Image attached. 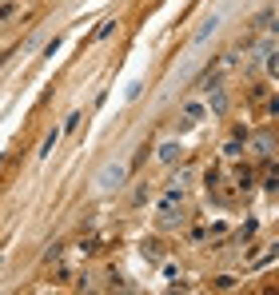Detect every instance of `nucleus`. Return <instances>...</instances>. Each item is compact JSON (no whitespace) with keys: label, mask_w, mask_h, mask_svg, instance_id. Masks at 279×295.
I'll return each instance as SVG.
<instances>
[{"label":"nucleus","mask_w":279,"mask_h":295,"mask_svg":"<svg viewBox=\"0 0 279 295\" xmlns=\"http://www.w3.org/2000/svg\"><path fill=\"white\" fill-rule=\"evenodd\" d=\"M124 179H128V164H108V168L96 176V187H100V191H112V187H124Z\"/></svg>","instance_id":"nucleus-1"},{"label":"nucleus","mask_w":279,"mask_h":295,"mask_svg":"<svg viewBox=\"0 0 279 295\" xmlns=\"http://www.w3.org/2000/svg\"><path fill=\"white\" fill-rule=\"evenodd\" d=\"M220 24H223V12L216 8V12H212V16L204 20V24H200V32L192 36V48H200V44H208V40H212V36L220 32Z\"/></svg>","instance_id":"nucleus-2"},{"label":"nucleus","mask_w":279,"mask_h":295,"mask_svg":"<svg viewBox=\"0 0 279 295\" xmlns=\"http://www.w3.org/2000/svg\"><path fill=\"white\" fill-rule=\"evenodd\" d=\"M179 204H183V187H179V183H171L164 195H160V220H164V216H175V212H179Z\"/></svg>","instance_id":"nucleus-3"},{"label":"nucleus","mask_w":279,"mask_h":295,"mask_svg":"<svg viewBox=\"0 0 279 295\" xmlns=\"http://www.w3.org/2000/svg\"><path fill=\"white\" fill-rule=\"evenodd\" d=\"M204 104H208V116H223V112H227V92H223V88H212Z\"/></svg>","instance_id":"nucleus-4"},{"label":"nucleus","mask_w":279,"mask_h":295,"mask_svg":"<svg viewBox=\"0 0 279 295\" xmlns=\"http://www.w3.org/2000/svg\"><path fill=\"white\" fill-rule=\"evenodd\" d=\"M204 116H208V104H204V100H188V104H183V128H188V124H200Z\"/></svg>","instance_id":"nucleus-5"},{"label":"nucleus","mask_w":279,"mask_h":295,"mask_svg":"<svg viewBox=\"0 0 279 295\" xmlns=\"http://www.w3.org/2000/svg\"><path fill=\"white\" fill-rule=\"evenodd\" d=\"M156 156H160V164H175V160H179V156H183V148H179V144H175V140H164V144H160V152H156Z\"/></svg>","instance_id":"nucleus-6"},{"label":"nucleus","mask_w":279,"mask_h":295,"mask_svg":"<svg viewBox=\"0 0 279 295\" xmlns=\"http://www.w3.org/2000/svg\"><path fill=\"white\" fill-rule=\"evenodd\" d=\"M60 136H64V128H52L48 136H44V144H40V160H48L56 152V144H60Z\"/></svg>","instance_id":"nucleus-7"},{"label":"nucleus","mask_w":279,"mask_h":295,"mask_svg":"<svg viewBox=\"0 0 279 295\" xmlns=\"http://www.w3.org/2000/svg\"><path fill=\"white\" fill-rule=\"evenodd\" d=\"M116 24H120L116 16H108V20H100V28H96V36H92V40H108L112 32H116Z\"/></svg>","instance_id":"nucleus-8"},{"label":"nucleus","mask_w":279,"mask_h":295,"mask_svg":"<svg viewBox=\"0 0 279 295\" xmlns=\"http://www.w3.org/2000/svg\"><path fill=\"white\" fill-rule=\"evenodd\" d=\"M144 259H164V251H160V239H144Z\"/></svg>","instance_id":"nucleus-9"},{"label":"nucleus","mask_w":279,"mask_h":295,"mask_svg":"<svg viewBox=\"0 0 279 295\" xmlns=\"http://www.w3.org/2000/svg\"><path fill=\"white\" fill-rule=\"evenodd\" d=\"M152 195H156V187H140V191H136V195H132V204H136V208H140V204H148V200H152Z\"/></svg>","instance_id":"nucleus-10"},{"label":"nucleus","mask_w":279,"mask_h":295,"mask_svg":"<svg viewBox=\"0 0 279 295\" xmlns=\"http://www.w3.org/2000/svg\"><path fill=\"white\" fill-rule=\"evenodd\" d=\"M231 287H235V275H220L216 279V291H231Z\"/></svg>","instance_id":"nucleus-11"},{"label":"nucleus","mask_w":279,"mask_h":295,"mask_svg":"<svg viewBox=\"0 0 279 295\" xmlns=\"http://www.w3.org/2000/svg\"><path fill=\"white\" fill-rule=\"evenodd\" d=\"M223 156H227V160H231V156H239V140H235V136L223 144Z\"/></svg>","instance_id":"nucleus-12"},{"label":"nucleus","mask_w":279,"mask_h":295,"mask_svg":"<svg viewBox=\"0 0 279 295\" xmlns=\"http://www.w3.org/2000/svg\"><path fill=\"white\" fill-rule=\"evenodd\" d=\"M80 120H84V116H80V112H72V116L64 120V132H76V128H80Z\"/></svg>","instance_id":"nucleus-13"},{"label":"nucleus","mask_w":279,"mask_h":295,"mask_svg":"<svg viewBox=\"0 0 279 295\" xmlns=\"http://www.w3.org/2000/svg\"><path fill=\"white\" fill-rule=\"evenodd\" d=\"M160 271H164L167 279H175V275H179V267H175V263H171V259H164V263H160Z\"/></svg>","instance_id":"nucleus-14"},{"label":"nucleus","mask_w":279,"mask_h":295,"mask_svg":"<svg viewBox=\"0 0 279 295\" xmlns=\"http://www.w3.org/2000/svg\"><path fill=\"white\" fill-rule=\"evenodd\" d=\"M267 116L279 120V96H271V100H267Z\"/></svg>","instance_id":"nucleus-15"},{"label":"nucleus","mask_w":279,"mask_h":295,"mask_svg":"<svg viewBox=\"0 0 279 295\" xmlns=\"http://www.w3.org/2000/svg\"><path fill=\"white\" fill-rule=\"evenodd\" d=\"M12 12H16V4H0V20H8Z\"/></svg>","instance_id":"nucleus-16"},{"label":"nucleus","mask_w":279,"mask_h":295,"mask_svg":"<svg viewBox=\"0 0 279 295\" xmlns=\"http://www.w3.org/2000/svg\"><path fill=\"white\" fill-rule=\"evenodd\" d=\"M271 28H275V32H279V24H271Z\"/></svg>","instance_id":"nucleus-17"},{"label":"nucleus","mask_w":279,"mask_h":295,"mask_svg":"<svg viewBox=\"0 0 279 295\" xmlns=\"http://www.w3.org/2000/svg\"><path fill=\"white\" fill-rule=\"evenodd\" d=\"M275 16H279V4H275Z\"/></svg>","instance_id":"nucleus-18"}]
</instances>
